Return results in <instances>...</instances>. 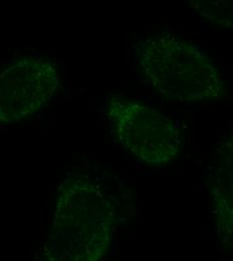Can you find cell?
Here are the masks:
<instances>
[{"mask_svg":"<svg viewBox=\"0 0 233 261\" xmlns=\"http://www.w3.org/2000/svg\"><path fill=\"white\" fill-rule=\"evenodd\" d=\"M115 211L100 188L67 180L58 195L47 261H100L112 240Z\"/></svg>","mask_w":233,"mask_h":261,"instance_id":"6da1fadb","label":"cell"},{"mask_svg":"<svg viewBox=\"0 0 233 261\" xmlns=\"http://www.w3.org/2000/svg\"><path fill=\"white\" fill-rule=\"evenodd\" d=\"M134 56L145 80L166 98L188 102L220 98L223 93L220 74L208 55L173 35L141 40Z\"/></svg>","mask_w":233,"mask_h":261,"instance_id":"7a4b0ae2","label":"cell"},{"mask_svg":"<svg viewBox=\"0 0 233 261\" xmlns=\"http://www.w3.org/2000/svg\"><path fill=\"white\" fill-rule=\"evenodd\" d=\"M108 117L121 146L140 161L163 165L179 154V128L157 110L138 101L114 98L108 107Z\"/></svg>","mask_w":233,"mask_h":261,"instance_id":"3957f363","label":"cell"},{"mask_svg":"<svg viewBox=\"0 0 233 261\" xmlns=\"http://www.w3.org/2000/svg\"><path fill=\"white\" fill-rule=\"evenodd\" d=\"M61 85L57 65L38 57H24L0 72V124L28 119L38 113Z\"/></svg>","mask_w":233,"mask_h":261,"instance_id":"277c9868","label":"cell"},{"mask_svg":"<svg viewBox=\"0 0 233 261\" xmlns=\"http://www.w3.org/2000/svg\"><path fill=\"white\" fill-rule=\"evenodd\" d=\"M208 184L221 239L233 231V132L210 162Z\"/></svg>","mask_w":233,"mask_h":261,"instance_id":"5b68a950","label":"cell"},{"mask_svg":"<svg viewBox=\"0 0 233 261\" xmlns=\"http://www.w3.org/2000/svg\"><path fill=\"white\" fill-rule=\"evenodd\" d=\"M191 6L201 17L228 28H233V1H191Z\"/></svg>","mask_w":233,"mask_h":261,"instance_id":"8992f818","label":"cell"}]
</instances>
